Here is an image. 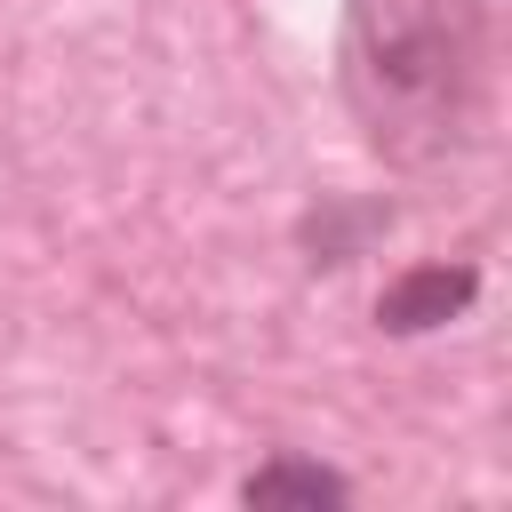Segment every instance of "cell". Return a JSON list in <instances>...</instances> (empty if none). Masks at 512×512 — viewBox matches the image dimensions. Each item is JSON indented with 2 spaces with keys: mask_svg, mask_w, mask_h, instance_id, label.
I'll return each instance as SVG.
<instances>
[{
  "mask_svg": "<svg viewBox=\"0 0 512 512\" xmlns=\"http://www.w3.org/2000/svg\"><path fill=\"white\" fill-rule=\"evenodd\" d=\"M336 88L384 168H440L488 96V0H344Z\"/></svg>",
  "mask_w": 512,
  "mask_h": 512,
  "instance_id": "6da1fadb",
  "label": "cell"
},
{
  "mask_svg": "<svg viewBox=\"0 0 512 512\" xmlns=\"http://www.w3.org/2000/svg\"><path fill=\"white\" fill-rule=\"evenodd\" d=\"M472 296H480V264H408L384 296H376V328L384 336H432V328H448V320H464L472 312Z\"/></svg>",
  "mask_w": 512,
  "mask_h": 512,
  "instance_id": "7a4b0ae2",
  "label": "cell"
},
{
  "mask_svg": "<svg viewBox=\"0 0 512 512\" xmlns=\"http://www.w3.org/2000/svg\"><path fill=\"white\" fill-rule=\"evenodd\" d=\"M240 504H256V512H280V504H296V512H336V504H352V480L328 472V464H312V456H272V464H256V472L240 480Z\"/></svg>",
  "mask_w": 512,
  "mask_h": 512,
  "instance_id": "3957f363",
  "label": "cell"
},
{
  "mask_svg": "<svg viewBox=\"0 0 512 512\" xmlns=\"http://www.w3.org/2000/svg\"><path fill=\"white\" fill-rule=\"evenodd\" d=\"M384 224H392V200H320V208L296 224V240H304V256H312V264H328V272H336V264H352Z\"/></svg>",
  "mask_w": 512,
  "mask_h": 512,
  "instance_id": "277c9868",
  "label": "cell"
}]
</instances>
